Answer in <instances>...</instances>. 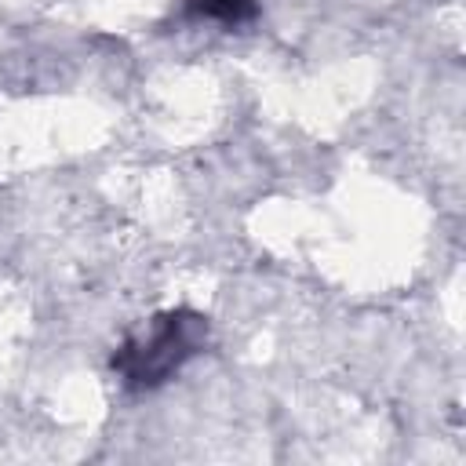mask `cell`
I'll return each instance as SVG.
<instances>
[{"mask_svg":"<svg viewBox=\"0 0 466 466\" xmlns=\"http://www.w3.org/2000/svg\"><path fill=\"white\" fill-rule=\"evenodd\" d=\"M186 15L222 25H244L258 15V0H186Z\"/></svg>","mask_w":466,"mask_h":466,"instance_id":"cell-2","label":"cell"},{"mask_svg":"<svg viewBox=\"0 0 466 466\" xmlns=\"http://www.w3.org/2000/svg\"><path fill=\"white\" fill-rule=\"evenodd\" d=\"M204 342H208L204 313L182 309V306L164 309L142 331H135L131 339L120 342V350L113 353V371L135 393L157 390L171 375H178L186 368V360H193L204 350Z\"/></svg>","mask_w":466,"mask_h":466,"instance_id":"cell-1","label":"cell"}]
</instances>
